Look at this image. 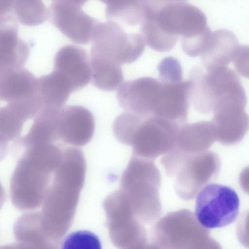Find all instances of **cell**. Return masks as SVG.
Wrapping results in <instances>:
<instances>
[{
  "label": "cell",
  "mask_w": 249,
  "mask_h": 249,
  "mask_svg": "<svg viewBox=\"0 0 249 249\" xmlns=\"http://www.w3.org/2000/svg\"><path fill=\"white\" fill-rule=\"evenodd\" d=\"M147 20L167 36L181 41L189 40L211 31L204 14L197 7L185 2H165L150 10Z\"/></svg>",
  "instance_id": "3957f363"
},
{
  "label": "cell",
  "mask_w": 249,
  "mask_h": 249,
  "mask_svg": "<svg viewBox=\"0 0 249 249\" xmlns=\"http://www.w3.org/2000/svg\"><path fill=\"white\" fill-rule=\"evenodd\" d=\"M18 23L0 24V76L22 67L29 54V47L18 36Z\"/></svg>",
  "instance_id": "2e32d148"
},
{
  "label": "cell",
  "mask_w": 249,
  "mask_h": 249,
  "mask_svg": "<svg viewBox=\"0 0 249 249\" xmlns=\"http://www.w3.org/2000/svg\"><path fill=\"white\" fill-rule=\"evenodd\" d=\"M103 207L109 237L114 246L120 249H133L144 244V230L120 190L106 197Z\"/></svg>",
  "instance_id": "52a82bcc"
},
{
  "label": "cell",
  "mask_w": 249,
  "mask_h": 249,
  "mask_svg": "<svg viewBox=\"0 0 249 249\" xmlns=\"http://www.w3.org/2000/svg\"><path fill=\"white\" fill-rule=\"evenodd\" d=\"M7 150V142L0 137V161L6 155Z\"/></svg>",
  "instance_id": "4dcf8cb0"
},
{
  "label": "cell",
  "mask_w": 249,
  "mask_h": 249,
  "mask_svg": "<svg viewBox=\"0 0 249 249\" xmlns=\"http://www.w3.org/2000/svg\"><path fill=\"white\" fill-rule=\"evenodd\" d=\"M181 125L170 120L151 116L139 124L132 137L130 145L134 155L151 157L175 146Z\"/></svg>",
  "instance_id": "ba28073f"
},
{
  "label": "cell",
  "mask_w": 249,
  "mask_h": 249,
  "mask_svg": "<svg viewBox=\"0 0 249 249\" xmlns=\"http://www.w3.org/2000/svg\"><path fill=\"white\" fill-rule=\"evenodd\" d=\"M159 80L162 82H178L182 81V70L180 62L173 57L163 58L158 66Z\"/></svg>",
  "instance_id": "83f0119b"
},
{
  "label": "cell",
  "mask_w": 249,
  "mask_h": 249,
  "mask_svg": "<svg viewBox=\"0 0 249 249\" xmlns=\"http://www.w3.org/2000/svg\"><path fill=\"white\" fill-rule=\"evenodd\" d=\"M246 104L231 100L224 102L215 108L211 121L219 142L232 144L243 138L249 128V116L245 110Z\"/></svg>",
  "instance_id": "7c38bea8"
},
{
  "label": "cell",
  "mask_w": 249,
  "mask_h": 249,
  "mask_svg": "<svg viewBox=\"0 0 249 249\" xmlns=\"http://www.w3.org/2000/svg\"><path fill=\"white\" fill-rule=\"evenodd\" d=\"M54 70L69 82L73 91L83 88L91 80L88 53L78 46L67 45L58 50L54 58Z\"/></svg>",
  "instance_id": "5bb4252c"
},
{
  "label": "cell",
  "mask_w": 249,
  "mask_h": 249,
  "mask_svg": "<svg viewBox=\"0 0 249 249\" xmlns=\"http://www.w3.org/2000/svg\"><path fill=\"white\" fill-rule=\"evenodd\" d=\"M15 0H0V23L9 21L17 20L13 14Z\"/></svg>",
  "instance_id": "f546056e"
},
{
  "label": "cell",
  "mask_w": 249,
  "mask_h": 249,
  "mask_svg": "<svg viewBox=\"0 0 249 249\" xmlns=\"http://www.w3.org/2000/svg\"><path fill=\"white\" fill-rule=\"evenodd\" d=\"M37 90L42 107H63L73 91L69 82L55 70L37 78Z\"/></svg>",
  "instance_id": "7402d4cb"
},
{
  "label": "cell",
  "mask_w": 249,
  "mask_h": 249,
  "mask_svg": "<svg viewBox=\"0 0 249 249\" xmlns=\"http://www.w3.org/2000/svg\"><path fill=\"white\" fill-rule=\"evenodd\" d=\"M91 41L90 57L106 59L121 65L136 61L146 44L141 33H126L121 24L112 20L99 22Z\"/></svg>",
  "instance_id": "277c9868"
},
{
  "label": "cell",
  "mask_w": 249,
  "mask_h": 249,
  "mask_svg": "<svg viewBox=\"0 0 249 249\" xmlns=\"http://www.w3.org/2000/svg\"><path fill=\"white\" fill-rule=\"evenodd\" d=\"M5 199V194L4 189L0 183V210L2 207Z\"/></svg>",
  "instance_id": "1f68e13d"
},
{
  "label": "cell",
  "mask_w": 249,
  "mask_h": 249,
  "mask_svg": "<svg viewBox=\"0 0 249 249\" xmlns=\"http://www.w3.org/2000/svg\"><path fill=\"white\" fill-rule=\"evenodd\" d=\"M63 107H42L36 115L28 133L20 140L18 143L26 147L36 144L54 143L60 140L58 120Z\"/></svg>",
  "instance_id": "ffe728a7"
},
{
  "label": "cell",
  "mask_w": 249,
  "mask_h": 249,
  "mask_svg": "<svg viewBox=\"0 0 249 249\" xmlns=\"http://www.w3.org/2000/svg\"><path fill=\"white\" fill-rule=\"evenodd\" d=\"M86 171L85 157L80 149L72 146L63 149L62 160L54 172L40 212L46 232L57 245L73 221Z\"/></svg>",
  "instance_id": "6da1fadb"
},
{
  "label": "cell",
  "mask_w": 249,
  "mask_h": 249,
  "mask_svg": "<svg viewBox=\"0 0 249 249\" xmlns=\"http://www.w3.org/2000/svg\"><path fill=\"white\" fill-rule=\"evenodd\" d=\"M160 81L157 103L153 116L176 123L187 121L189 104L188 81L166 82Z\"/></svg>",
  "instance_id": "9a60e30c"
},
{
  "label": "cell",
  "mask_w": 249,
  "mask_h": 249,
  "mask_svg": "<svg viewBox=\"0 0 249 249\" xmlns=\"http://www.w3.org/2000/svg\"><path fill=\"white\" fill-rule=\"evenodd\" d=\"M105 3L108 20L128 26L141 24L146 9L152 0H98Z\"/></svg>",
  "instance_id": "603a6c76"
},
{
  "label": "cell",
  "mask_w": 249,
  "mask_h": 249,
  "mask_svg": "<svg viewBox=\"0 0 249 249\" xmlns=\"http://www.w3.org/2000/svg\"><path fill=\"white\" fill-rule=\"evenodd\" d=\"M216 139L215 128L212 121H199L182 124L175 145L182 150H201L210 147Z\"/></svg>",
  "instance_id": "44dd1931"
},
{
  "label": "cell",
  "mask_w": 249,
  "mask_h": 249,
  "mask_svg": "<svg viewBox=\"0 0 249 249\" xmlns=\"http://www.w3.org/2000/svg\"><path fill=\"white\" fill-rule=\"evenodd\" d=\"M38 98L37 78L22 67L0 76V100L9 103Z\"/></svg>",
  "instance_id": "ac0fdd59"
},
{
  "label": "cell",
  "mask_w": 249,
  "mask_h": 249,
  "mask_svg": "<svg viewBox=\"0 0 249 249\" xmlns=\"http://www.w3.org/2000/svg\"><path fill=\"white\" fill-rule=\"evenodd\" d=\"M34 116L33 112L26 106L9 103L0 109V137L7 142L18 138L24 122Z\"/></svg>",
  "instance_id": "d4e9b609"
},
{
  "label": "cell",
  "mask_w": 249,
  "mask_h": 249,
  "mask_svg": "<svg viewBox=\"0 0 249 249\" xmlns=\"http://www.w3.org/2000/svg\"><path fill=\"white\" fill-rule=\"evenodd\" d=\"M143 119L130 112H123L113 123V131L115 137L121 143L130 145L133 133Z\"/></svg>",
  "instance_id": "4316f807"
},
{
  "label": "cell",
  "mask_w": 249,
  "mask_h": 249,
  "mask_svg": "<svg viewBox=\"0 0 249 249\" xmlns=\"http://www.w3.org/2000/svg\"><path fill=\"white\" fill-rule=\"evenodd\" d=\"M91 81L93 85L105 91H113L124 81L121 65L106 59L90 57Z\"/></svg>",
  "instance_id": "cb8c5ba5"
},
{
  "label": "cell",
  "mask_w": 249,
  "mask_h": 249,
  "mask_svg": "<svg viewBox=\"0 0 249 249\" xmlns=\"http://www.w3.org/2000/svg\"><path fill=\"white\" fill-rule=\"evenodd\" d=\"M149 163L134 155L124 171L120 190L124 194L138 219L147 221L151 201Z\"/></svg>",
  "instance_id": "9c48e42d"
},
{
  "label": "cell",
  "mask_w": 249,
  "mask_h": 249,
  "mask_svg": "<svg viewBox=\"0 0 249 249\" xmlns=\"http://www.w3.org/2000/svg\"><path fill=\"white\" fill-rule=\"evenodd\" d=\"M53 172L42 164L22 155L10 180L13 204L21 211H31L42 204Z\"/></svg>",
  "instance_id": "5b68a950"
},
{
  "label": "cell",
  "mask_w": 249,
  "mask_h": 249,
  "mask_svg": "<svg viewBox=\"0 0 249 249\" xmlns=\"http://www.w3.org/2000/svg\"><path fill=\"white\" fill-rule=\"evenodd\" d=\"M160 80L149 77L128 80L118 89L117 97L125 111L142 118L152 116L156 107Z\"/></svg>",
  "instance_id": "8fae6325"
},
{
  "label": "cell",
  "mask_w": 249,
  "mask_h": 249,
  "mask_svg": "<svg viewBox=\"0 0 249 249\" xmlns=\"http://www.w3.org/2000/svg\"><path fill=\"white\" fill-rule=\"evenodd\" d=\"M168 2H185L187 0H166Z\"/></svg>",
  "instance_id": "d6a6232c"
},
{
  "label": "cell",
  "mask_w": 249,
  "mask_h": 249,
  "mask_svg": "<svg viewBox=\"0 0 249 249\" xmlns=\"http://www.w3.org/2000/svg\"><path fill=\"white\" fill-rule=\"evenodd\" d=\"M189 97L196 111L213 113L223 97L245 91L237 74L228 67L206 70L193 68L189 73Z\"/></svg>",
  "instance_id": "7a4b0ae2"
},
{
  "label": "cell",
  "mask_w": 249,
  "mask_h": 249,
  "mask_svg": "<svg viewBox=\"0 0 249 249\" xmlns=\"http://www.w3.org/2000/svg\"><path fill=\"white\" fill-rule=\"evenodd\" d=\"M95 120L92 113L81 106L63 107L59 114V139L74 146L87 144L93 136Z\"/></svg>",
  "instance_id": "4fadbf2b"
},
{
  "label": "cell",
  "mask_w": 249,
  "mask_h": 249,
  "mask_svg": "<svg viewBox=\"0 0 249 249\" xmlns=\"http://www.w3.org/2000/svg\"><path fill=\"white\" fill-rule=\"evenodd\" d=\"M240 44L231 31L221 29L212 32L200 55L206 70L228 67Z\"/></svg>",
  "instance_id": "e0dca14e"
},
{
  "label": "cell",
  "mask_w": 249,
  "mask_h": 249,
  "mask_svg": "<svg viewBox=\"0 0 249 249\" xmlns=\"http://www.w3.org/2000/svg\"><path fill=\"white\" fill-rule=\"evenodd\" d=\"M13 14L18 21L28 26L40 25L49 17L48 8L42 0H15Z\"/></svg>",
  "instance_id": "484cf974"
},
{
  "label": "cell",
  "mask_w": 249,
  "mask_h": 249,
  "mask_svg": "<svg viewBox=\"0 0 249 249\" xmlns=\"http://www.w3.org/2000/svg\"><path fill=\"white\" fill-rule=\"evenodd\" d=\"M239 208V198L234 190L223 184L209 183L197 195L195 216L206 228H219L235 221Z\"/></svg>",
  "instance_id": "8992f818"
},
{
  "label": "cell",
  "mask_w": 249,
  "mask_h": 249,
  "mask_svg": "<svg viewBox=\"0 0 249 249\" xmlns=\"http://www.w3.org/2000/svg\"><path fill=\"white\" fill-rule=\"evenodd\" d=\"M82 7L53 0L48 8L52 23L72 42L87 44L92 40L99 22L83 11Z\"/></svg>",
  "instance_id": "30bf717a"
},
{
  "label": "cell",
  "mask_w": 249,
  "mask_h": 249,
  "mask_svg": "<svg viewBox=\"0 0 249 249\" xmlns=\"http://www.w3.org/2000/svg\"><path fill=\"white\" fill-rule=\"evenodd\" d=\"M239 73L244 77L249 76V47L239 45L231 61Z\"/></svg>",
  "instance_id": "f1b7e54d"
},
{
  "label": "cell",
  "mask_w": 249,
  "mask_h": 249,
  "mask_svg": "<svg viewBox=\"0 0 249 249\" xmlns=\"http://www.w3.org/2000/svg\"><path fill=\"white\" fill-rule=\"evenodd\" d=\"M17 246L21 249H55L43 227L40 212L21 215L14 225Z\"/></svg>",
  "instance_id": "d6986e66"
}]
</instances>
